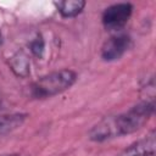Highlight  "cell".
Here are the masks:
<instances>
[{
    "instance_id": "12",
    "label": "cell",
    "mask_w": 156,
    "mask_h": 156,
    "mask_svg": "<svg viewBox=\"0 0 156 156\" xmlns=\"http://www.w3.org/2000/svg\"><path fill=\"white\" fill-rule=\"evenodd\" d=\"M2 105V98H1V95H0V106Z\"/></svg>"
},
{
    "instance_id": "4",
    "label": "cell",
    "mask_w": 156,
    "mask_h": 156,
    "mask_svg": "<svg viewBox=\"0 0 156 156\" xmlns=\"http://www.w3.org/2000/svg\"><path fill=\"white\" fill-rule=\"evenodd\" d=\"M132 38L128 34L119 33L111 35L101 46L100 56L106 62H112L119 60L130 48H132Z\"/></svg>"
},
{
    "instance_id": "13",
    "label": "cell",
    "mask_w": 156,
    "mask_h": 156,
    "mask_svg": "<svg viewBox=\"0 0 156 156\" xmlns=\"http://www.w3.org/2000/svg\"><path fill=\"white\" fill-rule=\"evenodd\" d=\"M0 138H2V135H1V134H0Z\"/></svg>"
},
{
    "instance_id": "2",
    "label": "cell",
    "mask_w": 156,
    "mask_h": 156,
    "mask_svg": "<svg viewBox=\"0 0 156 156\" xmlns=\"http://www.w3.org/2000/svg\"><path fill=\"white\" fill-rule=\"evenodd\" d=\"M77 72L69 68L50 72L32 83L30 94L35 99H46L56 96L68 90L77 82Z\"/></svg>"
},
{
    "instance_id": "10",
    "label": "cell",
    "mask_w": 156,
    "mask_h": 156,
    "mask_svg": "<svg viewBox=\"0 0 156 156\" xmlns=\"http://www.w3.org/2000/svg\"><path fill=\"white\" fill-rule=\"evenodd\" d=\"M0 156H27V155H23V154H18V152H12V154H2Z\"/></svg>"
},
{
    "instance_id": "3",
    "label": "cell",
    "mask_w": 156,
    "mask_h": 156,
    "mask_svg": "<svg viewBox=\"0 0 156 156\" xmlns=\"http://www.w3.org/2000/svg\"><path fill=\"white\" fill-rule=\"evenodd\" d=\"M133 10L134 6L130 2L112 4L104 10L101 15V22L107 30L111 32L121 30L129 21Z\"/></svg>"
},
{
    "instance_id": "7",
    "label": "cell",
    "mask_w": 156,
    "mask_h": 156,
    "mask_svg": "<svg viewBox=\"0 0 156 156\" xmlns=\"http://www.w3.org/2000/svg\"><path fill=\"white\" fill-rule=\"evenodd\" d=\"M57 12L62 18H73L80 15L87 5L84 0H63L54 2Z\"/></svg>"
},
{
    "instance_id": "8",
    "label": "cell",
    "mask_w": 156,
    "mask_h": 156,
    "mask_svg": "<svg viewBox=\"0 0 156 156\" xmlns=\"http://www.w3.org/2000/svg\"><path fill=\"white\" fill-rule=\"evenodd\" d=\"M26 118H27L26 113H11V115L0 113V134L5 136L12 133L24 123Z\"/></svg>"
},
{
    "instance_id": "9",
    "label": "cell",
    "mask_w": 156,
    "mask_h": 156,
    "mask_svg": "<svg viewBox=\"0 0 156 156\" xmlns=\"http://www.w3.org/2000/svg\"><path fill=\"white\" fill-rule=\"evenodd\" d=\"M28 46H29V51L32 52L33 56H35L38 58H41L44 56V52H45V40H44V38H43V35L40 33H37V35L29 41Z\"/></svg>"
},
{
    "instance_id": "5",
    "label": "cell",
    "mask_w": 156,
    "mask_h": 156,
    "mask_svg": "<svg viewBox=\"0 0 156 156\" xmlns=\"http://www.w3.org/2000/svg\"><path fill=\"white\" fill-rule=\"evenodd\" d=\"M156 155V132L151 129L143 138L133 141L117 156H155Z\"/></svg>"
},
{
    "instance_id": "6",
    "label": "cell",
    "mask_w": 156,
    "mask_h": 156,
    "mask_svg": "<svg viewBox=\"0 0 156 156\" xmlns=\"http://www.w3.org/2000/svg\"><path fill=\"white\" fill-rule=\"evenodd\" d=\"M10 69L16 77L27 78L30 74V60L24 50H18L9 60Z\"/></svg>"
},
{
    "instance_id": "1",
    "label": "cell",
    "mask_w": 156,
    "mask_h": 156,
    "mask_svg": "<svg viewBox=\"0 0 156 156\" xmlns=\"http://www.w3.org/2000/svg\"><path fill=\"white\" fill-rule=\"evenodd\" d=\"M155 112V101L144 100L129 110L108 115L95 123L88 132V138L95 143H104L115 138H121L141 129Z\"/></svg>"
},
{
    "instance_id": "11",
    "label": "cell",
    "mask_w": 156,
    "mask_h": 156,
    "mask_svg": "<svg viewBox=\"0 0 156 156\" xmlns=\"http://www.w3.org/2000/svg\"><path fill=\"white\" fill-rule=\"evenodd\" d=\"M2 44V33H1V28H0V45Z\"/></svg>"
}]
</instances>
